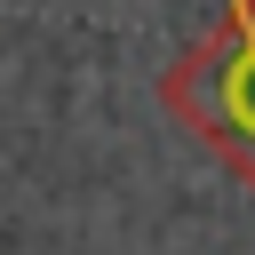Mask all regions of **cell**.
<instances>
[{"mask_svg":"<svg viewBox=\"0 0 255 255\" xmlns=\"http://www.w3.org/2000/svg\"><path fill=\"white\" fill-rule=\"evenodd\" d=\"M159 104L255 191V0H223V16L159 72Z\"/></svg>","mask_w":255,"mask_h":255,"instance_id":"obj_1","label":"cell"}]
</instances>
